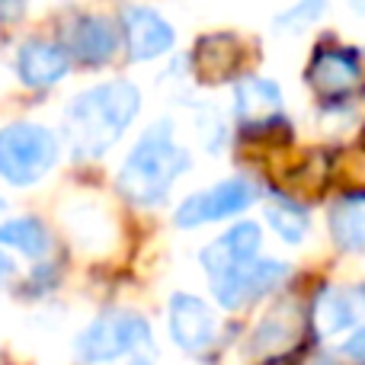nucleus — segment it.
Returning <instances> with one entry per match:
<instances>
[{
  "instance_id": "f257e3e1",
  "label": "nucleus",
  "mask_w": 365,
  "mask_h": 365,
  "mask_svg": "<svg viewBox=\"0 0 365 365\" xmlns=\"http://www.w3.org/2000/svg\"><path fill=\"white\" fill-rule=\"evenodd\" d=\"M141 109V93L132 81H106L83 90L64 109V135L77 158L96 160L125 135Z\"/></svg>"
},
{
  "instance_id": "f03ea898",
  "label": "nucleus",
  "mask_w": 365,
  "mask_h": 365,
  "mask_svg": "<svg viewBox=\"0 0 365 365\" xmlns=\"http://www.w3.org/2000/svg\"><path fill=\"white\" fill-rule=\"evenodd\" d=\"M189 151L177 145L170 122H158L138 138L132 154L119 170V189L128 202L141 208H154L167 202L173 182L189 170Z\"/></svg>"
},
{
  "instance_id": "7ed1b4c3",
  "label": "nucleus",
  "mask_w": 365,
  "mask_h": 365,
  "mask_svg": "<svg viewBox=\"0 0 365 365\" xmlns=\"http://www.w3.org/2000/svg\"><path fill=\"white\" fill-rule=\"evenodd\" d=\"M58 164V138L36 122L0 128V177L10 186H32Z\"/></svg>"
},
{
  "instance_id": "20e7f679",
  "label": "nucleus",
  "mask_w": 365,
  "mask_h": 365,
  "mask_svg": "<svg viewBox=\"0 0 365 365\" xmlns=\"http://www.w3.org/2000/svg\"><path fill=\"white\" fill-rule=\"evenodd\" d=\"M148 343H151V327L145 317L135 311H109L83 327L74 343V353L83 365H103L122 359Z\"/></svg>"
},
{
  "instance_id": "39448f33",
  "label": "nucleus",
  "mask_w": 365,
  "mask_h": 365,
  "mask_svg": "<svg viewBox=\"0 0 365 365\" xmlns=\"http://www.w3.org/2000/svg\"><path fill=\"white\" fill-rule=\"evenodd\" d=\"M257 199H259V186L250 177H231L225 182H215V186L186 195L182 205L177 208V225L180 227L212 225V221L231 218V215L250 208Z\"/></svg>"
},
{
  "instance_id": "423d86ee",
  "label": "nucleus",
  "mask_w": 365,
  "mask_h": 365,
  "mask_svg": "<svg viewBox=\"0 0 365 365\" xmlns=\"http://www.w3.org/2000/svg\"><path fill=\"white\" fill-rule=\"evenodd\" d=\"M289 276V263H279V259H250V263L237 266V269L225 272V276L212 279V295L221 308L237 311L253 304L257 298L269 295L272 289L285 282Z\"/></svg>"
},
{
  "instance_id": "0eeeda50",
  "label": "nucleus",
  "mask_w": 365,
  "mask_h": 365,
  "mask_svg": "<svg viewBox=\"0 0 365 365\" xmlns=\"http://www.w3.org/2000/svg\"><path fill=\"white\" fill-rule=\"evenodd\" d=\"M170 336L186 353H202L218 340V317L202 298L180 292L170 298Z\"/></svg>"
},
{
  "instance_id": "6e6552de",
  "label": "nucleus",
  "mask_w": 365,
  "mask_h": 365,
  "mask_svg": "<svg viewBox=\"0 0 365 365\" xmlns=\"http://www.w3.org/2000/svg\"><path fill=\"white\" fill-rule=\"evenodd\" d=\"M259 244H263V231L253 221H240V225L227 227L221 237H215L205 250L199 253L202 269L208 272V279H218L225 272L237 269V266L257 259Z\"/></svg>"
},
{
  "instance_id": "1a4fd4ad",
  "label": "nucleus",
  "mask_w": 365,
  "mask_h": 365,
  "mask_svg": "<svg viewBox=\"0 0 365 365\" xmlns=\"http://www.w3.org/2000/svg\"><path fill=\"white\" fill-rule=\"evenodd\" d=\"M122 32L128 42V55L135 61H154L167 55L177 42L173 26L151 6H125L122 10Z\"/></svg>"
},
{
  "instance_id": "9d476101",
  "label": "nucleus",
  "mask_w": 365,
  "mask_h": 365,
  "mask_svg": "<svg viewBox=\"0 0 365 365\" xmlns=\"http://www.w3.org/2000/svg\"><path fill=\"white\" fill-rule=\"evenodd\" d=\"M234 113L240 125L250 128H269L282 113V90L279 83L266 77H240L234 83Z\"/></svg>"
},
{
  "instance_id": "9b49d317",
  "label": "nucleus",
  "mask_w": 365,
  "mask_h": 365,
  "mask_svg": "<svg viewBox=\"0 0 365 365\" xmlns=\"http://www.w3.org/2000/svg\"><path fill=\"white\" fill-rule=\"evenodd\" d=\"M71 68V55L64 45L51 42V38H29V42L19 45L16 55V71L19 81L26 87H51L58 83Z\"/></svg>"
},
{
  "instance_id": "f8f14e48",
  "label": "nucleus",
  "mask_w": 365,
  "mask_h": 365,
  "mask_svg": "<svg viewBox=\"0 0 365 365\" xmlns=\"http://www.w3.org/2000/svg\"><path fill=\"white\" fill-rule=\"evenodd\" d=\"M308 81L317 93L324 96H343L359 83V58L353 48H327L311 61Z\"/></svg>"
},
{
  "instance_id": "ddd939ff",
  "label": "nucleus",
  "mask_w": 365,
  "mask_h": 365,
  "mask_svg": "<svg viewBox=\"0 0 365 365\" xmlns=\"http://www.w3.org/2000/svg\"><path fill=\"white\" fill-rule=\"evenodd\" d=\"M68 45L83 64H103L119 48V29L106 16H81L68 32Z\"/></svg>"
},
{
  "instance_id": "4468645a",
  "label": "nucleus",
  "mask_w": 365,
  "mask_h": 365,
  "mask_svg": "<svg viewBox=\"0 0 365 365\" xmlns=\"http://www.w3.org/2000/svg\"><path fill=\"white\" fill-rule=\"evenodd\" d=\"M362 292L359 289H324L321 298L314 302V330L317 336H336L343 330H353L359 324Z\"/></svg>"
},
{
  "instance_id": "2eb2a0df",
  "label": "nucleus",
  "mask_w": 365,
  "mask_h": 365,
  "mask_svg": "<svg viewBox=\"0 0 365 365\" xmlns=\"http://www.w3.org/2000/svg\"><path fill=\"white\" fill-rule=\"evenodd\" d=\"M298 334H302L298 308L295 304H279L276 311H269V314L259 321L257 334H253V340H250V349L257 356H279L295 346Z\"/></svg>"
},
{
  "instance_id": "dca6fc26",
  "label": "nucleus",
  "mask_w": 365,
  "mask_h": 365,
  "mask_svg": "<svg viewBox=\"0 0 365 365\" xmlns=\"http://www.w3.org/2000/svg\"><path fill=\"white\" fill-rule=\"evenodd\" d=\"M330 231H334V240L346 253H362V244H365V199H362V192L343 195V199L330 208Z\"/></svg>"
},
{
  "instance_id": "f3484780",
  "label": "nucleus",
  "mask_w": 365,
  "mask_h": 365,
  "mask_svg": "<svg viewBox=\"0 0 365 365\" xmlns=\"http://www.w3.org/2000/svg\"><path fill=\"white\" fill-rule=\"evenodd\" d=\"M266 221H269V227L279 234V240H285V244H302L304 237H308L311 231V218L308 212H304L298 202L285 199V195H266Z\"/></svg>"
},
{
  "instance_id": "a211bd4d",
  "label": "nucleus",
  "mask_w": 365,
  "mask_h": 365,
  "mask_svg": "<svg viewBox=\"0 0 365 365\" xmlns=\"http://www.w3.org/2000/svg\"><path fill=\"white\" fill-rule=\"evenodd\" d=\"M0 244L13 247L29 259H42L51 247V234L38 218H10L0 225Z\"/></svg>"
},
{
  "instance_id": "6ab92c4d",
  "label": "nucleus",
  "mask_w": 365,
  "mask_h": 365,
  "mask_svg": "<svg viewBox=\"0 0 365 365\" xmlns=\"http://www.w3.org/2000/svg\"><path fill=\"white\" fill-rule=\"evenodd\" d=\"M362 330H353V336H349V340L346 343H343V353H346L349 356V359H353V362H362Z\"/></svg>"
},
{
  "instance_id": "aec40b11",
  "label": "nucleus",
  "mask_w": 365,
  "mask_h": 365,
  "mask_svg": "<svg viewBox=\"0 0 365 365\" xmlns=\"http://www.w3.org/2000/svg\"><path fill=\"white\" fill-rule=\"evenodd\" d=\"M13 272H16V263H13L6 253H0V279H10Z\"/></svg>"
},
{
  "instance_id": "412c9836",
  "label": "nucleus",
  "mask_w": 365,
  "mask_h": 365,
  "mask_svg": "<svg viewBox=\"0 0 365 365\" xmlns=\"http://www.w3.org/2000/svg\"><path fill=\"white\" fill-rule=\"evenodd\" d=\"M132 365H154V362H151V359H135Z\"/></svg>"
},
{
  "instance_id": "4be33fe9",
  "label": "nucleus",
  "mask_w": 365,
  "mask_h": 365,
  "mask_svg": "<svg viewBox=\"0 0 365 365\" xmlns=\"http://www.w3.org/2000/svg\"><path fill=\"white\" fill-rule=\"evenodd\" d=\"M317 365H330V362H317Z\"/></svg>"
}]
</instances>
